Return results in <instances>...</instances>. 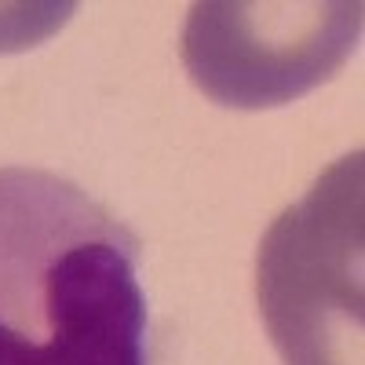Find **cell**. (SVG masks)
<instances>
[{
  "mask_svg": "<svg viewBox=\"0 0 365 365\" xmlns=\"http://www.w3.org/2000/svg\"><path fill=\"white\" fill-rule=\"evenodd\" d=\"M139 256L84 187L0 168V365H146Z\"/></svg>",
  "mask_w": 365,
  "mask_h": 365,
  "instance_id": "6da1fadb",
  "label": "cell"
},
{
  "mask_svg": "<svg viewBox=\"0 0 365 365\" xmlns=\"http://www.w3.org/2000/svg\"><path fill=\"white\" fill-rule=\"evenodd\" d=\"M361 234V150H354L270 223L259 245V311L285 365H365Z\"/></svg>",
  "mask_w": 365,
  "mask_h": 365,
  "instance_id": "7a4b0ae2",
  "label": "cell"
},
{
  "mask_svg": "<svg viewBox=\"0 0 365 365\" xmlns=\"http://www.w3.org/2000/svg\"><path fill=\"white\" fill-rule=\"evenodd\" d=\"M358 37V0H208L190 8L182 66L212 103L267 110L329 81Z\"/></svg>",
  "mask_w": 365,
  "mask_h": 365,
  "instance_id": "3957f363",
  "label": "cell"
},
{
  "mask_svg": "<svg viewBox=\"0 0 365 365\" xmlns=\"http://www.w3.org/2000/svg\"><path fill=\"white\" fill-rule=\"evenodd\" d=\"M73 15V4H4L0 8V51H22L48 41Z\"/></svg>",
  "mask_w": 365,
  "mask_h": 365,
  "instance_id": "277c9868",
  "label": "cell"
}]
</instances>
